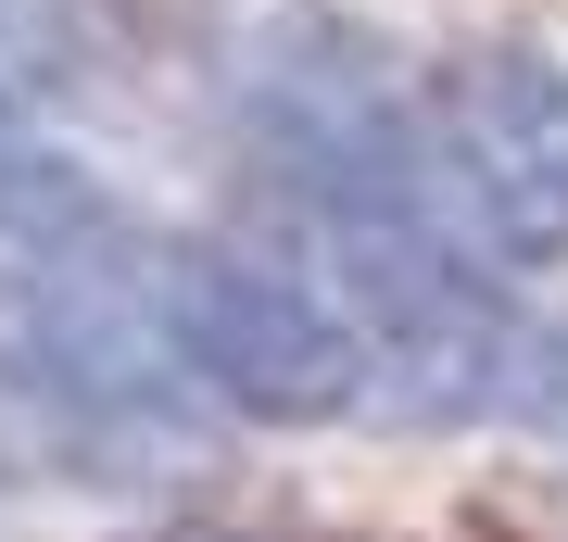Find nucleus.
Returning a JSON list of instances; mask_svg holds the SVG:
<instances>
[{
	"label": "nucleus",
	"mask_w": 568,
	"mask_h": 542,
	"mask_svg": "<svg viewBox=\"0 0 568 542\" xmlns=\"http://www.w3.org/2000/svg\"><path fill=\"white\" fill-rule=\"evenodd\" d=\"M152 290H164V341H178L190 391L227 403V417L328 429L366 403V341L328 303V278H304V265H265L227 241H164Z\"/></svg>",
	"instance_id": "1"
},
{
	"label": "nucleus",
	"mask_w": 568,
	"mask_h": 542,
	"mask_svg": "<svg viewBox=\"0 0 568 542\" xmlns=\"http://www.w3.org/2000/svg\"><path fill=\"white\" fill-rule=\"evenodd\" d=\"M429 152L493 253L568 265V63L544 51H455L429 89Z\"/></svg>",
	"instance_id": "2"
},
{
	"label": "nucleus",
	"mask_w": 568,
	"mask_h": 542,
	"mask_svg": "<svg viewBox=\"0 0 568 542\" xmlns=\"http://www.w3.org/2000/svg\"><path fill=\"white\" fill-rule=\"evenodd\" d=\"M152 542H304V530H253V518H190V530H152Z\"/></svg>",
	"instance_id": "4"
},
{
	"label": "nucleus",
	"mask_w": 568,
	"mask_h": 542,
	"mask_svg": "<svg viewBox=\"0 0 568 542\" xmlns=\"http://www.w3.org/2000/svg\"><path fill=\"white\" fill-rule=\"evenodd\" d=\"M39 177H51V152L26 140V114H13V89H0V215H13V202L39 190Z\"/></svg>",
	"instance_id": "3"
}]
</instances>
